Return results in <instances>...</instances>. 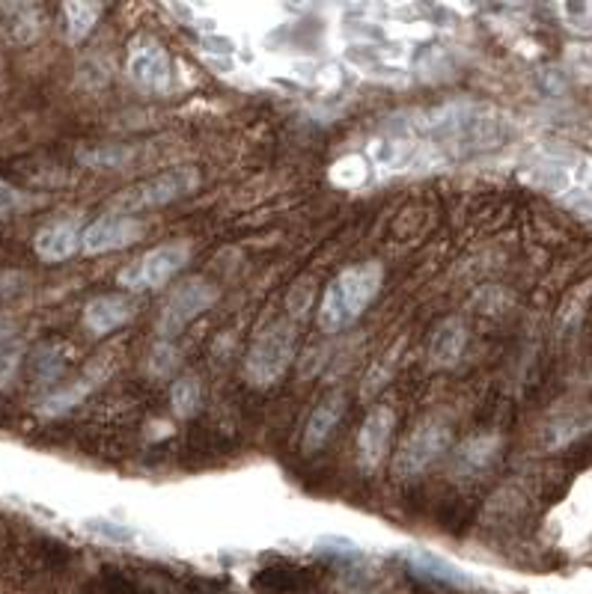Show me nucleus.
Returning <instances> with one entry per match:
<instances>
[{"instance_id": "nucleus-1", "label": "nucleus", "mask_w": 592, "mask_h": 594, "mask_svg": "<svg viewBox=\"0 0 592 594\" xmlns=\"http://www.w3.org/2000/svg\"><path fill=\"white\" fill-rule=\"evenodd\" d=\"M384 270L378 261H361L339 270L330 279L319 304V327L325 334H343L357 318L364 316L378 291H382Z\"/></svg>"}, {"instance_id": "nucleus-2", "label": "nucleus", "mask_w": 592, "mask_h": 594, "mask_svg": "<svg viewBox=\"0 0 592 594\" xmlns=\"http://www.w3.org/2000/svg\"><path fill=\"white\" fill-rule=\"evenodd\" d=\"M428 137L444 149H453L456 155L483 152L497 143L501 137V119L492 117V110L483 105H447L432 113L428 119Z\"/></svg>"}, {"instance_id": "nucleus-3", "label": "nucleus", "mask_w": 592, "mask_h": 594, "mask_svg": "<svg viewBox=\"0 0 592 594\" xmlns=\"http://www.w3.org/2000/svg\"><path fill=\"white\" fill-rule=\"evenodd\" d=\"M298 343V327L289 318H277L263 334L256 336L245 360V380L256 389L274 387L286 375Z\"/></svg>"}, {"instance_id": "nucleus-4", "label": "nucleus", "mask_w": 592, "mask_h": 594, "mask_svg": "<svg viewBox=\"0 0 592 594\" xmlns=\"http://www.w3.org/2000/svg\"><path fill=\"white\" fill-rule=\"evenodd\" d=\"M197 185H200V172L194 167H176V170L158 172L152 179L137 181L128 190H122L114 199V208H117V215L135 217L137 211H152V208L188 197L191 190H197Z\"/></svg>"}, {"instance_id": "nucleus-5", "label": "nucleus", "mask_w": 592, "mask_h": 594, "mask_svg": "<svg viewBox=\"0 0 592 594\" xmlns=\"http://www.w3.org/2000/svg\"><path fill=\"white\" fill-rule=\"evenodd\" d=\"M188 244L174 241L161 244V247H152L149 253H144L140 259L128 261L126 268L117 274V283L126 291H149V288L167 286L170 279L179 274V270L188 265Z\"/></svg>"}, {"instance_id": "nucleus-6", "label": "nucleus", "mask_w": 592, "mask_h": 594, "mask_svg": "<svg viewBox=\"0 0 592 594\" xmlns=\"http://www.w3.org/2000/svg\"><path fill=\"white\" fill-rule=\"evenodd\" d=\"M450 446V428L437 419L420 423L414 432L402 440L396 458H393V476L411 478L435 464Z\"/></svg>"}, {"instance_id": "nucleus-7", "label": "nucleus", "mask_w": 592, "mask_h": 594, "mask_svg": "<svg viewBox=\"0 0 592 594\" xmlns=\"http://www.w3.org/2000/svg\"><path fill=\"white\" fill-rule=\"evenodd\" d=\"M218 300V288L211 286L209 279H185L170 291V297L161 307L158 316V334L161 336H176L182 334L185 327L191 325L194 318H200L211 304Z\"/></svg>"}, {"instance_id": "nucleus-8", "label": "nucleus", "mask_w": 592, "mask_h": 594, "mask_svg": "<svg viewBox=\"0 0 592 594\" xmlns=\"http://www.w3.org/2000/svg\"><path fill=\"white\" fill-rule=\"evenodd\" d=\"M126 72L128 78L144 87V90L152 92H167L174 87V63H170V55L167 48L158 42L156 37H135L131 46H128L126 57Z\"/></svg>"}, {"instance_id": "nucleus-9", "label": "nucleus", "mask_w": 592, "mask_h": 594, "mask_svg": "<svg viewBox=\"0 0 592 594\" xmlns=\"http://www.w3.org/2000/svg\"><path fill=\"white\" fill-rule=\"evenodd\" d=\"M146 226L131 215H105L99 220H92L83 229V253L87 256H101V253L122 250L131 247L144 238Z\"/></svg>"}, {"instance_id": "nucleus-10", "label": "nucleus", "mask_w": 592, "mask_h": 594, "mask_svg": "<svg viewBox=\"0 0 592 594\" xmlns=\"http://www.w3.org/2000/svg\"><path fill=\"white\" fill-rule=\"evenodd\" d=\"M399 558L411 567V574H417L426 583L450 585V588H476L480 585V580L471 571H465L453 558L432 553L426 547H402Z\"/></svg>"}, {"instance_id": "nucleus-11", "label": "nucleus", "mask_w": 592, "mask_h": 594, "mask_svg": "<svg viewBox=\"0 0 592 594\" xmlns=\"http://www.w3.org/2000/svg\"><path fill=\"white\" fill-rule=\"evenodd\" d=\"M83 229L81 217H57L46 224L33 238V250L42 261H66L75 253L83 250Z\"/></svg>"}, {"instance_id": "nucleus-12", "label": "nucleus", "mask_w": 592, "mask_h": 594, "mask_svg": "<svg viewBox=\"0 0 592 594\" xmlns=\"http://www.w3.org/2000/svg\"><path fill=\"white\" fill-rule=\"evenodd\" d=\"M135 318V300L126 291H108V295H96L87 300L83 307V327L92 336H108L117 327Z\"/></svg>"}, {"instance_id": "nucleus-13", "label": "nucleus", "mask_w": 592, "mask_h": 594, "mask_svg": "<svg viewBox=\"0 0 592 594\" xmlns=\"http://www.w3.org/2000/svg\"><path fill=\"white\" fill-rule=\"evenodd\" d=\"M393 425H396V414L393 407L382 405L375 407L373 414L366 416L364 425H361V434H357V446H361V461L364 467H378L387 455V443H391Z\"/></svg>"}, {"instance_id": "nucleus-14", "label": "nucleus", "mask_w": 592, "mask_h": 594, "mask_svg": "<svg viewBox=\"0 0 592 594\" xmlns=\"http://www.w3.org/2000/svg\"><path fill=\"white\" fill-rule=\"evenodd\" d=\"M46 28V16L37 3H0V30L16 46L37 42Z\"/></svg>"}, {"instance_id": "nucleus-15", "label": "nucleus", "mask_w": 592, "mask_h": 594, "mask_svg": "<svg viewBox=\"0 0 592 594\" xmlns=\"http://www.w3.org/2000/svg\"><path fill=\"white\" fill-rule=\"evenodd\" d=\"M343 410H346V396H343L339 389H334V393L322 398L316 410L310 414V419H307V428H304V452H310L313 455V452H319L322 446L330 440V434L337 428Z\"/></svg>"}, {"instance_id": "nucleus-16", "label": "nucleus", "mask_w": 592, "mask_h": 594, "mask_svg": "<svg viewBox=\"0 0 592 594\" xmlns=\"http://www.w3.org/2000/svg\"><path fill=\"white\" fill-rule=\"evenodd\" d=\"M101 380V372L92 366V369H87L78 380H72V384H66V387H55L48 389L46 396L39 398L37 410L42 416H63L69 414L72 407H78L83 402V398L90 396L92 389L99 387Z\"/></svg>"}, {"instance_id": "nucleus-17", "label": "nucleus", "mask_w": 592, "mask_h": 594, "mask_svg": "<svg viewBox=\"0 0 592 594\" xmlns=\"http://www.w3.org/2000/svg\"><path fill=\"white\" fill-rule=\"evenodd\" d=\"M467 345V334L465 325L458 321V318H447V321H441L435 327V334H432V343H428V360L435 363L437 369H450V366H456L458 357L465 354Z\"/></svg>"}, {"instance_id": "nucleus-18", "label": "nucleus", "mask_w": 592, "mask_h": 594, "mask_svg": "<svg viewBox=\"0 0 592 594\" xmlns=\"http://www.w3.org/2000/svg\"><path fill=\"white\" fill-rule=\"evenodd\" d=\"M66 363H69V352L60 343H46L33 348L28 357L30 378L37 387H51L55 380L63 378Z\"/></svg>"}, {"instance_id": "nucleus-19", "label": "nucleus", "mask_w": 592, "mask_h": 594, "mask_svg": "<svg viewBox=\"0 0 592 594\" xmlns=\"http://www.w3.org/2000/svg\"><path fill=\"white\" fill-rule=\"evenodd\" d=\"M101 19V3H83V0H72V3H63V30L66 39L78 46L83 39L90 37L92 28L99 24Z\"/></svg>"}, {"instance_id": "nucleus-20", "label": "nucleus", "mask_w": 592, "mask_h": 594, "mask_svg": "<svg viewBox=\"0 0 592 594\" xmlns=\"http://www.w3.org/2000/svg\"><path fill=\"white\" fill-rule=\"evenodd\" d=\"M494 452H497V440L494 437H474V440H467L458 446L456 452V473L462 476H474L480 469H485L492 464Z\"/></svg>"}, {"instance_id": "nucleus-21", "label": "nucleus", "mask_w": 592, "mask_h": 594, "mask_svg": "<svg viewBox=\"0 0 592 594\" xmlns=\"http://www.w3.org/2000/svg\"><path fill=\"white\" fill-rule=\"evenodd\" d=\"M586 432H592V410H581V414L563 416V419H556V423L547 428V449L569 446V443L578 440V437Z\"/></svg>"}, {"instance_id": "nucleus-22", "label": "nucleus", "mask_w": 592, "mask_h": 594, "mask_svg": "<svg viewBox=\"0 0 592 594\" xmlns=\"http://www.w3.org/2000/svg\"><path fill=\"white\" fill-rule=\"evenodd\" d=\"M313 550L319 556L337 558V562H346V565H355V562H364L366 558V550L355 538H348V535H319V538L313 541Z\"/></svg>"}, {"instance_id": "nucleus-23", "label": "nucleus", "mask_w": 592, "mask_h": 594, "mask_svg": "<svg viewBox=\"0 0 592 594\" xmlns=\"http://www.w3.org/2000/svg\"><path fill=\"white\" fill-rule=\"evenodd\" d=\"M200 380L191 378V375H185L174 384L170 389V405H174V414L188 419V416L197 414V407H200Z\"/></svg>"}, {"instance_id": "nucleus-24", "label": "nucleus", "mask_w": 592, "mask_h": 594, "mask_svg": "<svg viewBox=\"0 0 592 594\" xmlns=\"http://www.w3.org/2000/svg\"><path fill=\"white\" fill-rule=\"evenodd\" d=\"M87 529H90L96 538L108 541V544H119V547H126V544L137 541V532L131 529V526L117 521H105V517H99V521H87Z\"/></svg>"}, {"instance_id": "nucleus-25", "label": "nucleus", "mask_w": 592, "mask_h": 594, "mask_svg": "<svg viewBox=\"0 0 592 594\" xmlns=\"http://www.w3.org/2000/svg\"><path fill=\"white\" fill-rule=\"evenodd\" d=\"M560 19L565 21V28L578 30V33H592V0H578V3H560L556 7Z\"/></svg>"}, {"instance_id": "nucleus-26", "label": "nucleus", "mask_w": 592, "mask_h": 594, "mask_svg": "<svg viewBox=\"0 0 592 594\" xmlns=\"http://www.w3.org/2000/svg\"><path fill=\"white\" fill-rule=\"evenodd\" d=\"M21 363H24V345L10 343L0 348V389L12 387V380L19 378Z\"/></svg>"}, {"instance_id": "nucleus-27", "label": "nucleus", "mask_w": 592, "mask_h": 594, "mask_svg": "<svg viewBox=\"0 0 592 594\" xmlns=\"http://www.w3.org/2000/svg\"><path fill=\"white\" fill-rule=\"evenodd\" d=\"M24 206H28L24 194H21L19 188H12L10 181L0 179V217L16 215V211H21Z\"/></svg>"}, {"instance_id": "nucleus-28", "label": "nucleus", "mask_w": 592, "mask_h": 594, "mask_svg": "<svg viewBox=\"0 0 592 594\" xmlns=\"http://www.w3.org/2000/svg\"><path fill=\"white\" fill-rule=\"evenodd\" d=\"M21 283H24V277H21V274H16V270H3V274H0V300H3V297L16 295V291L21 288Z\"/></svg>"}, {"instance_id": "nucleus-29", "label": "nucleus", "mask_w": 592, "mask_h": 594, "mask_svg": "<svg viewBox=\"0 0 592 594\" xmlns=\"http://www.w3.org/2000/svg\"><path fill=\"white\" fill-rule=\"evenodd\" d=\"M10 336H12L10 321H7V318H0V348H3V345H10Z\"/></svg>"}]
</instances>
